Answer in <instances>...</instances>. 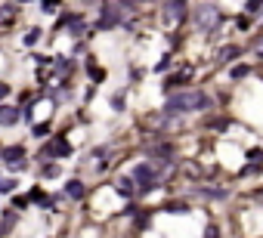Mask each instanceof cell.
<instances>
[{
    "label": "cell",
    "mask_w": 263,
    "mask_h": 238,
    "mask_svg": "<svg viewBox=\"0 0 263 238\" xmlns=\"http://www.w3.org/2000/svg\"><path fill=\"white\" fill-rule=\"evenodd\" d=\"M115 189H118V192H121V195H124V198H130V195H133V192H136V189H133V180H130V176H121V180H118V186H115Z\"/></svg>",
    "instance_id": "obj_9"
},
{
    "label": "cell",
    "mask_w": 263,
    "mask_h": 238,
    "mask_svg": "<svg viewBox=\"0 0 263 238\" xmlns=\"http://www.w3.org/2000/svg\"><path fill=\"white\" fill-rule=\"evenodd\" d=\"M65 195H68V198H74V201H78V198H84V183L71 180V183L65 186Z\"/></svg>",
    "instance_id": "obj_8"
},
{
    "label": "cell",
    "mask_w": 263,
    "mask_h": 238,
    "mask_svg": "<svg viewBox=\"0 0 263 238\" xmlns=\"http://www.w3.org/2000/svg\"><path fill=\"white\" fill-rule=\"evenodd\" d=\"M248 71H251L248 65H236V68H232V77H236V81H242V77H245Z\"/></svg>",
    "instance_id": "obj_13"
},
{
    "label": "cell",
    "mask_w": 263,
    "mask_h": 238,
    "mask_svg": "<svg viewBox=\"0 0 263 238\" xmlns=\"http://www.w3.org/2000/svg\"><path fill=\"white\" fill-rule=\"evenodd\" d=\"M4 96H10V87H7V84H0V99H4Z\"/></svg>",
    "instance_id": "obj_23"
},
{
    "label": "cell",
    "mask_w": 263,
    "mask_h": 238,
    "mask_svg": "<svg viewBox=\"0 0 263 238\" xmlns=\"http://www.w3.org/2000/svg\"><path fill=\"white\" fill-rule=\"evenodd\" d=\"M208 105V96L201 93V90H180V93H173L170 99H167V111L170 114H183V111H198V108H204Z\"/></svg>",
    "instance_id": "obj_1"
},
{
    "label": "cell",
    "mask_w": 263,
    "mask_h": 238,
    "mask_svg": "<svg viewBox=\"0 0 263 238\" xmlns=\"http://www.w3.org/2000/svg\"><path fill=\"white\" fill-rule=\"evenodd\" d=\"M16 121H19V111L10 108V105H0V124H4V127H13Z\"/></svg>",
    "instance_id": "obj_6"
},
{
    "label": "cell",
    "mask_w": 263,
    "mask_h": 238,
    "mask_svg": "<svg viewBox=\"0 0 263 238\" xmlns=\"http://www.w3.org/2000/svg\"><path fill=\"white\" fill-rule=\"evenodd\" d=\"M164 13H167V19H173V22H183V19H186V4H164Z\"/></svg>",
    "instance_id": "obj_7"
},
{
    "label": "cell",
    "mask_w": 263,
    "mask_h": 238,
    "mask_svg": "<svg viewBox=\"0 0 263 238\" xmlns=\"http://www.w3.org/2000/svg\"><path fill=\"white\" fill-rule=\"evenodd\" d=\"M198 13H201V16H195V22H198L201 28H211V25H217V22H220V16H217L211 7H201Z\"/></svg>",
    "instance_id": "obj_5"
},
{
    "label": "cell",
    "mask_w": 263,
    "mask_h": 238,
    "mask_svg": "<svg viewBox=\"0 0 263 238\" xmlns=\"http://www.w3.org/2000/svg\"><path fill=\"white\" fill-rule=\"evenodd\" d=\"M13 226H16V211H7V214H4V223H0V235L10 232Z\"/></svg>",
    "instance_id": "obj_11"
},
{
    "label": "cell",
    "mask_w": 263,
    "mask_h": 238,
    "mask_svg": "<svg viewBox=\"0 0 263 238\" xmlns=\"http://www.w3.org/2000/svg\"><path fill=\"white\" fill-rule=\"evenodd\" d=\"M0 158H4L10 167H19V164H25V145H7L0 152Z\"/></svg>",
    "instance_id": "obj_3"
},
{
    "label": "cell",
    "mask_w": 263,
    "mask_h": 238,
    "mask_svg": "<svg viewBox=\"0 0 263 238\" xmlns=\"http://www.w3.org/2000/svg\"><path fill=\"white\" fill-rule=\"evenodd\" d=\"M90 77H93V81H105V71L96 68V65H90Z\"/></svg>",
    "instance_id": "obj_14"
},
{
    "label": "cell",
    "mask_w": 263,
    "mask_h": 238,
    "mask_svg": "<svg viewBox=\"0 0 263 238\" xmlns=\"http://www.w3.org/2000/svg\"><path fill=\"white\" fill-rule=\"evenodd\" d=\"M251 161H263V152L260 148H251Z\"/></svg>",
    "instance_id": "obj_21"
},
{
    "label": "cell",
    "mask_w": 263,
    "mask_h": 238,
    "mask_svg": "<svg viewBox=\"0 0 263 238\" xmlns=\"http://www.w3.org/2000/svg\"><path fill=\"white\" fill-rule=\"evenodd\" d=\"M44 176H59V167H56V164H47V167H44Z\"/></svg>",
    "instance_id": "obj_17"
},
{
    "label": "cell",
    "mask_w": 263,
    "mask_h": 238,
    "mask_svg": "<svg viewBox=\"0 0 263 238\" xmlns=\"http://www.w3.org/2000/svg\"><path fill=\"white\" fill-rule=\"evenodd\" d=\"M189 77H192V71H189V68H186V71H180V74H173L170 81H167V90H170V87H180V84H186Z\"/></svg>",
    "instance_id": "obj_10"
},
{
    "label": "cell",
    "mask_w": 263,
    "mask_h": 238,
    "mask_svg": "<svg viewBox=\"0 0 263 238\" xmlns=\"http://www.w3.org/2000/svg\"><path fill=\"white\" fill-rule=\"evenodd\" d=\"M37 37H41V31L31 28V31H28V37H25V44H37Z\"/></svg>",
    "instance_id": "obj_16"
},
{
    "label": "cell",
    "mask_w": 263,
    "mask_h": 238,
    "mask_svg": "<svg viewBox=\"0 0 263 238\" xmlns=\"http://www.w3.org/2000/svg\"><path fill=\"white\" fill-rule=\"evenodd\" d=\"M257 201H260V204H263V189H260V192H257Z\"/></svg>",
    "instance_id": "obj_24"
},
{
    "label": "cell",
    "mask_w": 263,
    "mask_h": 238,
    "mask_svg": "<svg viewBox=\"0 0 263 238\" xmlns=\"http://www.w3.org/2000/svg\"><path fill=\"white\" fill-rule=\"evenodd\" d=\"M13 189H16L13 180H0V195H4V192H13Z\"/></svg>",
    "instance_id": "obj_15"
},
{
    "label": "cell",
    "mask_w": 263,
    "mask_h": 238,
    "mask_svg": "<svg viewBox=\"0 0 263 238\" xmlns=\"http://www.w3.org/2000/svg\"><path fill=\"white\" fill-rule=\"evenodd\" d=\"M133 176L142 183V189H152V186L158 183V167H155V164H139Z\"/></svg>",
    "instance_id": "obj_2"
},
{
    "label": "cell",
    "mask_w": 263,
    "mask_h": 238,
    "mask_svg": "<svg viewBox=\"0 0 263 238\" xmlns=\"http://www.w3.org/2000/svg\"><path fill=\"white\" fill-rule=\"evenodd\" d=\"M68 152H71V145H68L65 139H56V142L44 145V158H65Z\"/></svg>",
    "instance_id": "obj_4"
},
{
    "label": "cell",
    "mask_w": 263,
    "mask_h": 238,
    "mask_svg": "<svg viewBox=\"0 0 263 238\" xmlns=\"http://www.w3.org/2000/svg\"><path fill=\"white\" fill-rule=\"evenodd\" d=\"M31 198H34V201H37V204H47V195H44V192H34Z\"/></svg>",
    "instance_id": "obj_20"
},
{
    "label": "cell",
    "mask_w": 263,
    "mask_h": 238,
    "mask_svg": "<svg viewBox=\"0 0 263 238\" xmlns=\"http://www.w3.org/2000/svg\"><path fill=\"white\" fill-rule=\"evenodd\" d=\"M236 56H239V50H236V47H226V50L220 53V59H223V62H229V59H236Z\"/></svg>",
    "instance_id": "obj_12"
},
{
    "label": "cell",
    "mask_w": 263,
    "mask_h": 238,
    "mask_svg": "<svg viewBox=\"0 0 263 238\" xmlns=\"http://www.w3.org/2000/svg\"><path fill=\"white\" fill-rule=\"evenodd\" d=\"M34 133H37V136H44V133H50V124H37V127H34Z\"/></svg>",
    "instance_id": "obj_19"
},
{
    "label": "cell",
    "mask_w": 263,
    "mask_h": 238,
    "mask_svg": "<svg viewBox=\"0 0 263 238\" xmlns=\"http://www.w3.org/2000/svg\"><path fill=\"white\" fill-rule=\"evenodd\" d=\"M254 50H257V56H260V59H263V37H260V41H257V44H254Z\"/></svg>",
    "instance_id": "obj_22"
},
{
    "label": "cell",
    "mask_w": 263,
    "mask_h": 238,
    "mask_svg": "<svg viewBox=\"0 0 263 238\" xmlns=\"http://www.w3.org/2000/svg\"><path fill=\"white\" fill-rule=\"evenodd\" d=\"M204 238H220V229H217V226H208V229H204Z\"/></svg>",
    "instance_id": "obj_18"
}]
</instances>
